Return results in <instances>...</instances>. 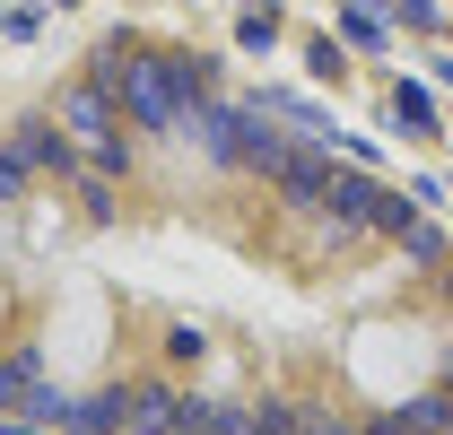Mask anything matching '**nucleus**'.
Instances as JSON below:
<instances>
[{"label":"nucleus","instance_id":"1","mask_svg":"<svg viewBox=\"0 0 453 435\" xmlns=\"http://www.w3.org/2000/svg\"><path fill=\"white\" fill-rule=\"evenodd\" d=\"M96 88L122 105V122L174 131V122H192V105L210 96V61L201 53H122V44H105L96 53Z\"/></svg>","mask_w":453,"mask_h":435},{"label":"nucleus","instance_id":"4","mask_svg":"<svg viewBox=\"0 0 453 435\" xmlns=\"http://www.w3.org/2000/svg\"><path fill=\"white\" fill-rule=\"evenodd\" d=\"M314 210H332V226H375V210H384V192H375L366 174H332V192H323Z\"/></svg>","mask_w":453,"mask_h":435},{"label":"nucleus","instance_id":"12","mask_svg":"<svg viewBox=\"0 0 453 435\" xmlns=\"http://www.w3.org/2000/svg\"><path fill=\"white\" fill-rule=\"evenodd\" d=\"M340 27H349V35H357V44H384V18H375V9H349V18H340Z\"/></svg>","mask_w":453,"mask_h":435},{"label":"nucleus","instance_id":"15","mask_svg":"<svg viewBox=\"0 0 453 435\" xmlns=\"http://www.w3.org/2000/svg\"><path fill=\"white\" fill-rule=\"evenodd\" d=\"M0 435H35V427H0Z\"/></svg>","mask_w":453,"mask_h":435},{"label":"nucleus","instance_id":"6","mask_svg":"<svg viewBox=\"0 0 453 435\" xmlns=\"http://www.w3.org/2000/svg\"><path fill=\"white\" fill-rule=\"evenodd\" d=\"M288 149H296V140H288V131H271V122H262V105H253V122H244V149H235V165H262V174H271V165H280Z\"/></svg>","mask_w":453,"mask_h":435},{"label":"nucleus","instance_id":"5","mask_svg":"<svg viewBox=\"0 0 453 435\" xmlns=\"http://www.w3.org/2000/svg\"><path fill=\"white\" fill-rule=\"evenodd\" d=\"M244 122H253V113L210 105V96H201V105H192V140H201L210 157H226V165H235V149H244Z\"/></svg>","mask_w":453,"mask_h":435},{"label":"nucleus","instance_id":"13","mask_svg":"<svg viewBox=\"0 0 453 435\" xmlns=\"http://www.w3.org/2000/svg\"><path fill=\"white\" fill-rule=\"evenodd\" d=\"M18 183H27V165H18V157H0V201H9Z\"/></svg>","mask_w":453,"mask_h":435},{"label":"nucleus","instance_id":"11","mask_svg":"<svg viewBox=\"0 0 453 435\" xmlns=\"http://www.w3.org/2000/svg\"><path fill=\"white\" fill-rule=\"evenodd\" d=\"M401 253H410V262H436V226L410 218V226H401Z\"/></svg>","mask_w":453,"mask_h":435},{"label":"nucleus","instance_id":"9","mask_svg":"<svg viewBox=\"0 0 453 435\" xmlns=\"http://www.w3.org/2000/svg\"><path fill=\"white\" fill-rule=\"evenodd\" d=\"M393 113L410 122V131H418V140L436 131V105H427V88H393Z\"/></svg>","mask_w":453,"mask_h":435},{"label":"nucleus","instance_id":"14","mask_svg":"<svg viewBox=\"0 0 453 435\" xmlns=\"http://www.w3.org/2000/svg\"><path fill=\"white\" fill-rule=\"evenodd\" d=\"M296 435H357V427H340V418H305Z\"/></svg>","mask_w":453,"mask_h":435},{"label":"nucleus","instance_id":"8","mask_svg":"<svg viewBox=\"0 0 453 435\" xmlns=\"http://www.w3.org/2000/svg\"><path fill=\"white\" fill-rule=\"evenodd\" d=\"M201 435H262L253 427V401H210L201 409Z\"/></svg>","mask_w":453,"mask_h":435},{"label":"nucleus","instance_id":"2","mask_svg":"<svg viewBox=\"0 0 453 435\" xmlns=\"http://www.w3.org/2000/svg\"><path fill=\"white\" fill-rule=\"evenodd\" d=\"M53 122H61V131H70V140H79V149H88L96 165H122V140H113V131H122V105H113L96 79H79V88L61 96V113H53Z\"/></svg>","mask_w":453,"mask_h":435},{"label":"nucleus","instance_id":"3","mask_svg":"<svg viewBox=\"0 0 453 435\" xmlns=\"http://www.w3.org/2000/svg\"><path fill=\"white\" fill-rule=\"evenodd\" d=\"M271 183H280L288 201H305V210H314V201H323V192H332V157H323V149H305V140H296V149H288V157L271 165Z\"/></svg>","mask_w":453,"mask_h":435},{"label":"nucleus","instance_id":"10","mask_svg":"<svg viewBox=\"0 0 453 435\" xmlns=\"http://www.w3.org/2000/svg\"><path fill=\"white\" fill-rule=\"evenodd\" d=\"M0 401H35V357H9L0 366Z\"/></svg>","mask_w":453,"mask_h":435},{"label":"nucleus","instance_id":"7","mask_svg":"<svg viewBox=\"0 0 453 435\" xmlns=\"http://www.w3.org/2000/svg\"><path fill=\"white\" fill-rule=\"evenodd\" d=\"M70 157V140H61L53 122H27V131H18V165H61Z\"/></svg>","mask_w":453,"mask_h":435}]
</instances>
